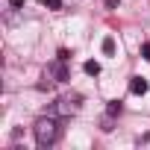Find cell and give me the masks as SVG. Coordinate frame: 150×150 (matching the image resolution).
Masks as SVG:
<instances>
[{"label": "cell", "instance_id": "cell-1", "mask_svg": "<svg viewBox=\"0 0 150 150\" xmlns=\"http://www.w3.org/2000/svg\"><path fill=\"white\" fill-rule=\"evenodd\" d=\"M33 135H35V144L38 147H50L59 141V121L56 115H41L35 124H33Z\"/></svg>", "mask_w": 150, "mask_h": 150}, {"label": "cell", "instance_id": "cell-2", "mask_svg": "<svg viewBox=\"0 0 150 150\" xmlns=\"http://www.w3.org/2000/svg\"><path fill=\"white\" fill-rule=\"evenodd\" d=\"M83 109V97L80 94H62L56 103H53V115L56 118H71Z\"/></svg>", "mask_w": 150, "mask_h": 150}, {"label": "cell", "instance_id": "cell-3", "mask_svg": "<svg viewBox=\"0 0 150 150\" xmlns=\"http://www.w3.org/2000/svg\"><path fill=\"white\" fill-rule=\"evenodd\" d=\"M65 62H68V59H59V62L50 65V74H53L56 83H65V80H68V65H65Z\"/></svg>", "mask_w": 150, "mask_h": 150}, {"label": "cell", "instance_id": "cell-4", "mask_svg": "<svg viewBox=\"0 0 150 150\" xmlns=\"http://www.w3.org/2000/svg\"><path fill=\"white\" fill-rule=\"evenodd\" d=\"M129 91H132V94H144V91H147V80H144V77H132V80H129Z\"/></svg>", "mask_w": 150, "mask_h": 150}, {"label": "cell", "instance_id": "cell-5", "mask_svg": "<svg viewBox=\"0 0 150 150\" xmlns=\"http://www.w3.org/2000/svg\"><path fill=\"white\" fill-rule=\"evenodd\" d=\"M100 47H103V53H106V56H112V53H115V38H112V35H106Z\"/></svg>", "mask_w": 150, "mask_h": 150}, {"label": "cell", "instance_id": "cell-6", "mask_svg": "<svg viewBox=\"0 0 150 150\" xmlns=\"http://www.w3.org/2000/svg\"><path fill=\"white\" fill-rule=\"evenodd\" d=\"M121 109H124V106H121V100H112V103L106 106V115H109V118H115V115H121Z\"/></svg>", "mask_w": 150, "mask_h": 150}, {"label": "cell", "instance_id": "cell-7", "mask_svg": "<svg viewBox=\"0 0 150 150\" xmlns=\"http://www.w3.org/2000/svg\"><path fill=\"white\" fill-rule=\"evenodd\" d=\"M86 74H91V77H97V74H100V62H86Z\"/></svg>", "mask_w": 150, "mask_h": 150}, {"label": "cell", "instance_id": "cell-8", "mask_svg": "<svg viewBox=\"0 0 150 150\" xmlns=\"http://www.w3.org/2000/svg\"><path fill=\"white\" fill-rule=\"evenodd\" d=\"M47 9H62V0H41Z\"/></svg>", "mask_w": 150, "mask_h": 150}, {"label": "cell", "instance_id": "cell-9", "mask_svg": "<svg viewBox=\"0 0 150 150\" xmlns=\"http://www.w3.org/2000/svg\"><path fill=\"white\" fill-rule=\"evenodd\" d=\"M141 56L150 62V41H147V44H141Z\"/></svg>", "mask_w": 150, "mask_h": 150}, {"label": "cell", "instance_id": "cell-10", "mask_svg": "<svg viewBox=\"0 0 150 150\" xmlns=\"http://www.w3.org/2000/svg\"><path fill=\"white\" fill-rule=\"evenodd\" d=\"M9 3H12V9H21V6H24V0H9Z\"/></svg>", "mask_w": 150, "mask_h": 150}, {"label": "cell", "instance_id": "cell-11", "mask_svg": "<svg viewBox=\"0 0 150 150\" xmlns=\"http://www.w3.org/2000/svg\"><path fill=\"white\" fill-rule=\"evenodd\" d=\"M106 6L109 9H118V0H106Z\"/></svg>", "mask_w": 150, "mask_h": 150}]
</instances>
